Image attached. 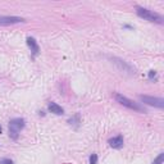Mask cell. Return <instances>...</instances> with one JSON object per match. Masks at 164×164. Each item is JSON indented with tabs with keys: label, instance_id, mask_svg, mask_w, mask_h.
<instances>
[{
	"label": "cell",
	"instance_id": "obj_1",
	"mask_svg": "<svg viewBox=\"0 0 164 164\" xmlns=\"http://www.w3.org/2000/svg\"><path fill=\"white\" fill-rule=\"evenodd\" d=\"M114 99L117 100V103H119L121 105L126 107V108H128V109H131V110L140 111V113H146V109L144 108V107L141 105V104H139V103H135L133 100L128 99L127 96H124V95H122V94H118V93H115V94H114Z\"/></svg>",
	"mask_w": 164,
	"mask_h": 164
},
{
	"label": "cell",
	"instance_id": "obj_2",
	"mask_svg": "<svg viewBox=\"0 0 164 164\" xmlns=\"http://www.w3.org/2000/svg\"><path fill=\"white\" fill-rule=\"evenodd\" d=\"M136 13L139 17L146 19L149 22H155V23H160V24L163 23V17L150 9L142 8V6H136Z\"/></svg>",
	"mask_w": 164,
	"mask_h": 164
},
{
	"label": "cell",
	"instance_id": "obj_3",
	"mask_svg": "<svg viewBox=\"0 0 164 164\" xmlns=\"http://www.w3.org/2000/svg\"><path fill=\"white\" fill-rule=\"evenodd\" d=\"M24 119L23 118H14L9 122V136L10 139L13 140H17L18 139V135L21 132V129L24 128Z\"/></svg>",
	"mask_w": 164,
	"mask_h": 164
},
{
	"label": "cell",
	"instance_id": "obj_4",
	"mask_svg": "<svg viewBox=\"0 0 164 164\" xmlns=\"http://www.w3.org/2000/svg\"><path fill=\"white\" fill-rule=\"evenodd\" d=\"M139 97L142 103L149 104L151 107L159 108V109H163V107H164V100L162 97H154V96H148V95H140Z\"/></svg>",
	"mask_w": 164,
	"mask_h": 164
},
{
	"label": "cell",
	"instance_id": "obj_5",
	"mask_svg": "<svg viewBox=\"0 0 164 164\" xmlns=\"http://www.w3.org/2000/svg\"><path fill=\"white\" fill-rule=\"evenodd\" d=\"M110 59L113 60V63L117 65V67L119 68V71H122V72H127L128 75H135V68L131 67V65H129L127 62H124V60H122V59L115 58V56L110 58Z\"/></svg>",
	"mask_w": 164,
	"mask_h": 164
},
{
	"label": "cell",
	"instance_id": "obj_6",
	"mask_svg": "<svg viewBox=\"0 0 164 164\" xmlns=\"http://www.w3.org/2000/svg\"><path fill=\"white\" fill-rule=\"evenodd\" d=\"M24 19L22 17H16V16H2L0 17V26H9V24H16L19 22H23Z\"/></svg>",
	"mask_w": 164,
	"mask_h": 164
},
{
	"label": "cell",
	"instance_id": "obj_7",
	"mask_svg": "<svg viewBox=\"0 0 164 164\" xmlns=\"http://www.w3.org/2000/svg\"><path fill=\"white\" fill-rule=\"evenodd\" d=\"M109 145L110 148L113 149H121L123 146V137L119 135V136H115V137H111V139H109Z\"/></svg>",
	"mask_w": 164,
	"mask_h": 164
},
{
	"label": "cell",
	"instance_id": "obj_8",
	"mask_svg": "<svg viewBox=\"0 0 164 164\" xmlns=\"http://www.w3.org/2000/svg\"><path fill=\"white\" fill-rule=\"evenodd\" d=\"M27 45H28V48L31 49L32 54L36 56V55L38 54V51H40V48H38V45H37L36 40H35L34 37H27Z\"/></svg>",
	"mask_w": 164,
	"mask_h": 164
},
{
	"label": "cell",
	"instance_id": "obj_9",
	"mask_svg": "<svg viewBox=\"0 0 164 164\" xmlns=\"http://www.w3.org/2000/svg\"><path fill=\"white\" fill-rule=\"evenodd\" d=\"M48 109L51 111V113H54V114H56V115H62V114H64V109H63L60 105H58L56 103H49Z\"/></svg>",
	"mask_w": 164,
	"mask_h": 164
},
{
	"label": "cell",
	"instance_id": "obj_10",
	"mask_svg": "<svg viewBox=\"0 0 164 164\" xmlns=\"http://www.w3.org/2000/svg\"><path fill=\"white\" fill-rule=\"evenodd\" d=\"M163 162H164V154L160 153V154L158 155V158H156V159L153 162V164H163Z\"/></svg>",
	"mask_w": 164,
	"mask_h": 164
},
{
	"label": "cell",
	"instance_id": "obj_11",
	"mask_svg": "<svg viewBox=\"0 0 164 164\" xmlns=\"http://www.w3.org/2000/svg\"><path fill=\"white\" fill-rule=\"evenodd\" d=\"M96 163H97V155L93 154L90 156V164H96Z\"/></svg>",
	"mask_w": 164,
	"mask_h": 164
},
{
	"label": "cell",
	"instance_id": "obj_12",
	"mask_svg": "<svg viewBox=\"0 0 164 164\" xmlns=\"http://www.w3.org/2000/svg\"><path fill=\"white\" fill-rule=\"evenodd\" d=\"M0 164H13V160L8 159V158H4V159H0Z\"/></svg>",
	"mask_w": 164,
	"mask_h": 164
},
{
	"label": "cell",
	"instance_id": "obj_13",
	"mask_svg": "<svg viewBox=\"0 0 164 164\" xmlns=\"http://www.w3.org/2000/svg\"><path fill=\"white\" fill-rule=\"evenodd\" d=\"M155 76H156V73L154 71H150V73H149V78L150 80H153V78H155Z\"/></svg>",
	"mask_w": 164,
	"mask_h": 164
},
{
	"label": "cell",
	"instance_id": "obj_14",
	"mask_svg": "<svg viewBox=\"0 0 164 164\" xmlns=\"http://www.w3.org/2000/svg\"><path fill=\"white\" fill-rule=\"evenodd\" d=\"M2 131H3V128H2V126H0V133H2Z\"/></svg>",
	"mask_w": 164,
	"mask_h": 164
}]
</instances>
